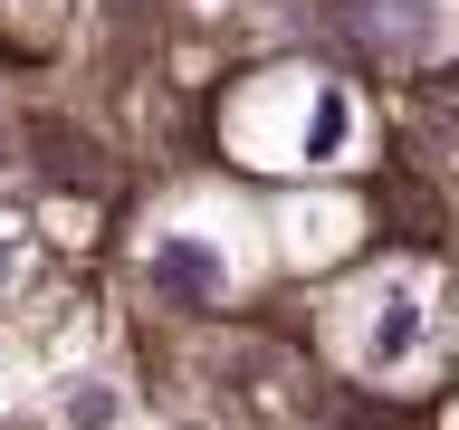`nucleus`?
Listing matches in <instances>:
<instances>
[{
    "mask_svg": "<svg viewBox=\"0 0 459 430\" xmlns=\"http://www.w3.org/2000/svg\"><path fill=\"white\" fill-rule=\"evenodd\" d=\"M421 344H430L421 278H411V268H383V278L354 297V364L364 373H402V364H421Z\"/></svg>",
    "mask_w": 459,
    "mask_h": 430,
    "instance_id": "obj_1",
    "label": "nucleus"
},
{
    "mask_svg": "<svg viewBox=\"0 0 459 430\" xmlns=\"http://www.w3.org/2000/svg\"><path fill=\"white\" fill-rule=\"evenodd\" d=\"M153 287L182 297V306H201V297H221V287H230V258L211 249V239H163V249H153Z\"/></svg>",
    "mask_w": 459,
    "mask_h": 430,
    "instance_id": "obj_2",
    "label": "nucleus"
},
{
    "mask_svg": "<svg viewBox=\"0 0 459 430\" xmlns=\"http://www.w3.org/2000/svg\"><path fill=\"white\" fill-rule=\"evenodd\" d=\"M364 29L383 48H430V39H440V10H430V0H364Z\"/></svg>",
    "mask_w": 459,
    "mask_h": 430,
    "instance_id": "obj_3",
    "label": "nucleus"
},
{
    "mask_svg": "<svg viewBox=\"0 0 459 430\" xmlns=\"http://www.w3.org/2000/svg\"><path fill=\"white\" fill-rule=\"evenodd\" d=\"M10 278H20V229L0 220V287H10Z\"/></svg>",
    "mask_w": 459,
    "mask_h": 430,
    "instance_id": "obj_4",
    "label": "nucleus"
}]
</instances>
